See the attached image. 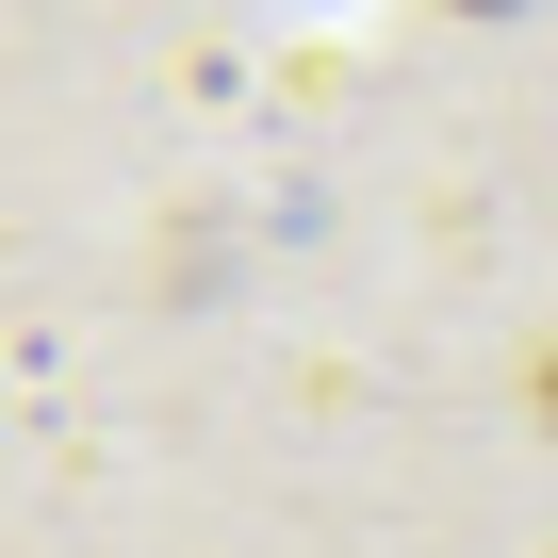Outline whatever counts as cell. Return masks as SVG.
<instances>
[{
	"instance_id": "cell-1",
	"label": "cell",
	"mask_w": 558,
	"mask_h": 558,
	"mask_svg": "<svg viewBox=\"0 0 558 558\" xmlns=\"http://www.w3.org/2000/svg\"><path fill=\"white\" fill-rule=\"evenodd\" d=\"M525 411H542V427H558V345H525Z\"/></svg>"
},
{
	"instance_id": "cell-2",
	"label": "cell",
	"mask_w": 558,
	"mask_h": 558,
	"mask_svg": "<svg viewBox=\"0 0 558 558\" xmlns=\"http://www.w3.org/2000/svg\"><path fill=\"white\" fill-rule=\"evenodd\" d=\"M460 17H509V0H460Z\"/></svg>"
}]
</instances>
